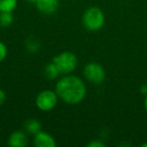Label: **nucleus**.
<instances>
[{
  "label": "nucleus",
  "instance_id": "obj_5",
  "mask_svg": "<svg viewBox=\"0 0 147 147\" xmlns=\"http://www.w3.org/2000/svg\"><path fill=\"white\" fill-rule=\"evenodd\" d=\"M84 75L87 80H89L93 84H101L106 77L104 67L98 63H87L84 69Z\"/></svg>",
  "mask_w": 147,
  "mask_h": 147
},
{
  "label": "nucleus",
  "instance_id": "obj_2",
  "mask_svg": "<svg viewBox=\"0 0 147 147\" xmlns=\"http://www.w3.org/2000/svg\"><path fill=\"white\" fill-rule=\"evenodd\" d=\"M105 22L104 12L99 7H90L84 13L83 23L85 27L91 31H97L101 29Z\"/></svg>",
  "mask_w": 147,
  "mask_h": 147
},
{
  "label": "nucleus",
  "instance_id": "obj_12",
  "mask_svg": "<svg viewBox=\"0 0 147 147\" xmlns=\"http://www.w3.org/2000/svg\"><path fill=\"white\" fill-rule=\"evenodd\" d=\"M17 5V0H0V11H13Z\"/></svg>",
  "mask_w": 147,
  "mask_h": 147
},
{
  "label": "nucleus",
  "instance_id": "obj_4",
  "mask_svg": "<svg viewBox=\"0 0 147 147\" xmlns=\"http://www.w3.org/2000/svg\"><path fill=\"white\" fill-rule=\"evenodd\" d=\"M57 92H53L51 90H45L41 93H39L35 100L37 108L42 111H51L55 107L57 103Z\"/></svg>",
  "mask_w": 147,
  "mask_h": 147
},
{
  "label": "nucleus",
  "instance_id": "obj_14",
  "mask_svg": "<svg viewBox=\"0 0 147 147\" xmlns=\"http://www.w3.org/2000/svg\"><path fill=\"white\" fill-rule=\"evenodd\" d=\"M7 55V47L2 41H0V63L5 59Z\"/></svg>",
  "mask_w": 147,
  "mask_h": 147
},
{
  "label": "nucleus",
  "instance_id": "obj_20",
  "mask_svg": "<svg viewBox=\"0 0 147 147\" xmlns=\"http://www.w3.org/2000/svg\"><path fill=\"white\" fill-rule=\"evenodd\" d=\"M142 147H147V142L144 143V144H142Z\"/></svg>",
  "mask_w": 147,
  "mask_h": 147
},
{
  "label": "nucleus",
  "instance_id": "obj_17",
  "mask_svg": "<svg viewBox=\"0 0 147 147\" xmlns=\"http://www.w3.org/2000/svg\"><path fill=\"white\" fill-rule=\"evenodd\" d=\"M140 91H141V93H142V94L147 95V84L146 85H143V86H141Z\"/></svg>",
  "mask_w": 147,
  "mask_h": 147
},
{
  "label": "nucleus",
  "instance_id": "obj_19",
  "mask_svg": "<svg viewBox=\"0 0 147 147\" xmlns=\"http://www.w3.org/2000/svg\"><path fill=\"white\" fill-rule=\"evenodd\" d=\"M27 2H30V3H35L36 2V0H26Z\"/></svg>",
  "mask_w": 147,
  "mask_h": 147
},
{
  "label": "nucleus",
  "instance_id": "obj_7",
  "mask_svg": "<svg viewBox=\"0 0 147 147\" xmlns=\"http://www.w3.org/2000/svg\"><path fill=\"white\" fill-rule=\"evenodd\" d=\"M34 145L36 147H55V141L49 133L39 131L34 137Z\"/></svg>",
  "mask_w": 147,
  "mask_h": 147
},
{
  "label": "nucleus",
  "instance_id": "obj_1",
  "mask_svg": "<svg viewBox=\"0 0 147 147\" xmlns=\"http://www.w3.org/2000/svg\"><path fill=\"white\" fill-rule=\"evenodd\" d=\"M55 92L59 98L67 104H78L86 96V86L78 77L65 76L57 82Z\"/></svg>",
  "mask_w": 147,
  "mask_h": 147
},
{
  "label": "nucleus",
  "instance_id": "obj_9",
  "mask_svg": "<svg viewBox=\"0 0 147 147\" xmlns=\"http://www.w3.org/2000/svg\"><path fill=\"white\" fill-rule=\"evenodd\" d=\"M23 128L29 134H37V133L40 131L41 129V125L40 122L36 119H28L24 122L23 124Z\"/></svg>",
  "mask_w": 147,
  "mask_h": 147
},
{
  "label": "nucleus",
  "instance_id": "obj_6",
  "mask_svg": "<svg viewBox=\"0 0 147 147\" xmlns=\"http://www.w3.org/2000/svg\"><path fill=\"white\" fill-rule=\"evenodd\" d=\"M36 8L45 14H51L55 12L59 7V0H36Z\"/></svg>",
  "mask_w": 147,
  "mask_h": 147
},
{
  "label": "nucleus",
  "instance_id": "obj_15",
  "mask_svg": "<svg viewBox=\"0 0 147 147\" xmlns=\"http://www.w3.org/2000/svg\"><path fill=\"white\" fill-rule=\"evenodd\" d=\"M89 147H105V144L103 142H100V141H92L88 144Z\"/></svg>",
  "mask_w": 147,
  "mask_h": 147
},
{
  "label": "nucleus",
  "instance_id": "obj_3",
  "mask_svg": "<svg viewBox=\"0 0 147 147\" xmlns=\"http://www.w3.org/2000/svg\"><path fill=\"white\" fill-rule=\"evenodd\" d=\"M53 61L59 69L61 74H69L77 67L78 59L73 53L65 51L53 59Z\"/></svg>",
  "mask_w": 147,
  "mask_h": 147
},
{
  "label": "nucleus",
  "instance_id": "obj_11",
  "mask_svg": "<svg viewBox=\"0 0 147 147\" xmlns=\"http://www.w3.org/2000/svg\"><path fill=\"white\" fill-rule=\"evenodd\" d=\"M12 11H0V26L8 27L13 22Z\"/></svg>",
  "mask_w": 147,
  "mask_h": 147
},
{
  "label": "nucleus",
  "instance_id": "obj_18",
  "mask_svg": "<svg viewBox=\"0 0 147 147\" xmlns=\"http://www.w3.org/2000/svg\"><path fill=\"white\" fill-rule=\"evenodd\" d=\"M144 106H145V109L147 111V95H146V98H145V101H144Z\"/></svg>",
  "mask_w": 147,
  "mask_h": 147
},
{
  "label": "nucleus",
  "instance_id": "obj_16",
  "mask_svg": "<svg viewBox=\"0 0 147 147\" xmlns=\"http://www.w3.org/2000/svg\"><path fill=\"white\" fill-rule=\"evenodd\" d=\"M5 100H6V94L2 89H0V106L5 102Z\"/></svg>",
  "mask_w": 147,
  "mask_h": 147
},
{
  "label": "nucleus",
  "instance_id": "obj_10",
  "mask_svg": "<svg viewBox=\"0 0 147 147\" xmlns=\"http://www.w3.org/2000/svg\"><path fill=\"white\" fill-rule=\"evenodd\" d=\"M59 71L57 69V67L55 65V63L53 61L47 63L45 67V75L47 79L49 80H53V79L57 78V76L59 75Z\"/></svg>",
  "mask_w": 147,
  "mask_h": 147
},
{
  "label": "nucleus",
  "instance_id": "obj_8",
  "mask_svg": "<svg viewBox=\"0 0 147 147\" xmlns=\"http://www.w3.org/2000/svg\"><path fill=\"white\" fill-rule=\"evenodd\" d=\"M27 142H28V138L26 133L19 130L14 131L10 135L8 140V144L11 147H24L27 145Z\"/></svg>",
  "mask_w": 147,
  "mask_h": 147
},
{
  "label": "nucleus",
  "instance_id": "obj_13",
  "mask_svg": "<svg viewBox=\"0 0 147 147\" xmlns=\"http://www.w3.org/2000/svg\"><path fill=\"white\" fill-rule=\"evenodd\" d=\"M38 47H39V43L37 40L31 39V41H27V49H28L29 51L34 53V51H36L38 49Z\"/></svg>",
  "mask_w": 147,
  "mask_h": 147
}]
</instances>
